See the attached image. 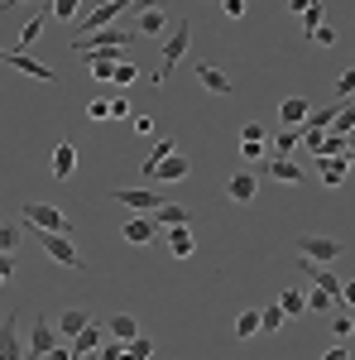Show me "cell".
<instances>
[{
  "label": "cell",
  "mask_w": 355,
  "mask_h": 360,
  "mask_svg": "<svg viewBox=\"0 0 355 360\" xmlns=\"http://www.w3.org/2000/svg\"><path fill=\"white\" fill-rule=\"evenodd\" d=\"M302 298H307V312H331V307H341L331 293H322V288H307Z\"/></svg>",
  "instance_id": "cell-34"
},
{
  "label": "cell",
  "mask_w": 355,
  "mask_h": 360,
  "mask_svg": "<svg viewBox=\"0 0 355 360\" xmlns=\"http://www.w3.org/2000/svg\"><path fill=\"white\" fill-rule=\"evenodd\" d=\"M135 77H139V68H135V63H115V77H110V82H115V86H130Z\"/></svg>",
  "instance_id": "cell-40"
},
{
  "label": "cell",
  "mask_w": 355,
  "mask_h": 360,
  "mask_svg": "<svg viewBox=\"0 0 355 360\" xmlns=\"http://www.w3.org/2000/svg\"><path fill=\"white\" fill-rule=\"evenodd\" d=\"M278 307H283V317H302V312H307L302 288H283V293H278Z\"/></svg>",
  "instance_id": "cell-31"
},
{
  "label": "cell",
  "mask_w": 355,
  "mask_h": 360,
  "mask_svg": "<svg viewBox=\"0 0 355 360\" xmlns=\"http://www.w3.org/2000/svg\"><path fill=\"white\" fill-rule=\"evenodd\" d=\"M34 236H39V250H44L53 264H63V269H91V264L82 259V250L72 245L67 236H49V231H34Z\"/></svg>",
  "instance_id": "cell-4"
},
{
  "label": "cell",
  "mask_w": 355,
  "mask_h": 360,
  "mask_svg": "<svg viewBox=\"0 0 355 360\" xmlns=\"http://www.w3.org/2000/svg\"><path fill=\"white\" fill-rule=\"evenodd\" d=\"M115 207H130V212H139V217H154L159 207L168 202V193H149V188H115Z\"/></svg>",
  "instance_id": "cell-6"
},
{
  "label": "cell",
  "mask_w": 355,
  "mask_h": 360,
  "mask_svg": "<svg viewBox=\"0 0 355 360\" xmlns=\"http://www.w3.org/2000/svg\"><path fill=\"white\" fill-rule=\"evenodd\" d=\"M288 317H283V307L273 303V307H259V332H278Z\"/></svg>",
  "instance_id": "cell-35"
},
{
  "label": "cell",
  "mask_w": 355,
  "mask_h": 360,
  "mask_svg": "<svg viewBox=\"0 0 355 360\" xmlns=\"http://www.w3.org/2000/svg\"><path fill=\"white\" fill-rule=\"evenodd\" d=\"M101 346H106V322H91V327H82V332H77L72 356H91V351H101Z\"/></svg>",
  "instance_id": "cell-17"
},
{
  "label": "cell",
  "mask_w": 355,
  "mask_h": 360,
  "mask_svg": "<svg viewBox=\"0 0 355 360\" xmlns=\"http://www.w3.org/2000/svg\"><path fill=\"white\" fill-rule=\"evenodd\" d=\"M77 10H82L77 0H58V5H53V15H58V20H77Z\"/></svg>",
  "instance_id": "cell-44"
},
{
  "label": "cell",
  "mask_w": 355,
  "mask_h": 360,
  "mask_svg": "<svg viewBox=\"0 0 355 360\" xmlns=\"http://www.w3.org/2000/svg\"><path fill=\"white\" fill-rule=\"evenodd\" d=\"M125 351H130L135 360H149V356H154V341H149V336H135V341H130Z\"/></svg>",
  "instance_id": "cell-41"
},
{
  "label": "cell",
  "mask_w": 355,
  "mask_h": 360,
  "mask_svg": "<svg viewBox=\"0 0 355 360\" xmlns=\"http://www.w3.org/2000/svg\"><path fill=\"white\" fill-rule=\"evenodd\" d=\"M106 336L115 341V346H130V341L139 336V322L130 317V312H115V317L106 322Z\"/></svg>",
  "instance_id": "cell-18"
},
{
  "label": "cell",
  "mask_w": 355,
  "mask_h": 360,
  "mask_svg": "<svg viewBox=\"0 0 355 360\" xmlns=\"http://www.w3.org/2000/svg\"><path fill=\"white\" fill-rule=\"evenodd\" d=\"M168 250H173L178 259H188L192 250H197V240H192V231H188V226H178V231H168Z\"/></svg>",
  "instance_id": "cell-30"
},
{
  "label": "cell",
  "mask_w": 355,
  "mask_h": 360,
  "mask_svg": "<svg viewBox=\"0 0 355 360\" xmlns=\"http://www.w3.org/2000/svg\"><path fill=\"white\" fill-rule=\"evenodd\" d=\"M298 255L307 264H317V269H331V264L346 255V245H341L336 236H298Z\"/></svg>",
  "instance_id": "cell-3"
},
{
  "label": "cell",
  "mask_w": 355,
  "mask_h": 360,
  "mask_svg": "<svg viewBox=\"0 0 355 360\" xmlns=\"http://www.w3.org/2000/svg\"><path fill=\"white\" fill-rule=\"evenodd\" d=\"M173 154H178V139H159V144H154V154H149V159H144V178H149V173H154V168L164 164V159H173Z\"/></svg>",
  "instance_id": "cell-27"
},
{
  "label": "cell",
  "mask_w": 355,
  "mask_h": 360,
  "mask_svg": "<svg viewBox=\"0 0 355 360\" xmlns=\"http://www.w3.org/2000/svg\"><path fill=\"white\" fill-rule=\"evenodd\" d=\"M322 15H327V10H322V5H317V0H312V5H307V10H302V29H307V39H312V34H317V29H322Z\"/></svg>",
  "instance_id": "cell-38"
},
{
  "label": "cell",
  "mask_w": 355,
  "mask_h": 360,
  "mask_svg": "<svg viewBox=\"0 0 355 360\" xmlns=\"http://www.w3.org/2000/svg\"><path fill=\"white\" fill-rule=\"evenodd\" d=\"M20 221L34 226V231H49V236H67V240H72V231H77V226L67 221L58 207H49V202H25V207H20Z\"/></svg>",
  "instance_id": "cell-2"
},
{
  "label": "cell",
  "mask_w": 355,
  "mask_h": 360,
  "mask_svg": "<svg viewBox=\"0 0 355 360\" xmlns=\"http://www.w3.org/2000/svg\"><path fill=\"white\" fill-rule=\"evenodd\" d=\"M44 360H77V356H72V346H53V351H49Z\"/></svg>",
  "instance_id": "cell-50"
},
{
  "label": "cell",
  "mask_w": 355,
  "mask_h": 360,
  "mask_svg": "<svg viewBox=\"0 0 355 360\" xmlns=\"http://www.w3.org/2000/svg\"><path fill=\"white\" fill-rule=\"evenodd\" d=\"M351 130H355V101H346V106H336V120H331L327 135H341V139H346Z\"/></svg>",
  "instance_id": "cell-32"
},
{
  "label": "cell",
  "mask_w": 355,
  "mask_h": 360,
  "mask_svg": "<svg viewBox=\"0 0 355 360\" xmlns=\"http://www.w3.org/2000/svg\"><path fill=\"white\" fill-rule=\"evenodd\" d=\"M125 10H130V0H106V5L86 10L82 20H77V34H72V44H82V39H91V34L110 29V20H115V15H125Z\"/></svg>",
  "instance_id": "cell-5"
},
{
  "label": "cell",
  "mask_w": 355,
  "mask_h": 360,
  "mask_svg": "<svg viewBox=\"0 0 355 360\" xmlns=\"http://www.w3.org/2000/svg\"><path fill=\"white\" fill-rule=\"evenodd\" d=\"M125 115H135V111H130V101L115 96V101H110V120H125Z\"/></svg>",
  "instance_id": "cell-46"
},
{
  "label": "cell",
  "mask_w": 355,
  "mask_h": 360,
  "mask_svg": "<svg viewBox=\"0 0 355 360\" xmlns=\"http://www.w3.org/2000/svg\"><path fill=\"white\" fill-rule=\"evenodd\" d=\"M351 168H355V149H351Z\"/></svg>",
  "instance_id": "cell-56"
},
{
  "label": "cell",
  "mask_w": 355,
  "mask_h": 360,
  "mask_svg": "<svg viewBox=\"0 0 355 360\" xmlns=\"http://www.w3.org/2000/svg\"><path fill=\"white\" fill-rule=\"evenodd\" d=\"M130 15H135V10H130ZM135 20H139V34H154V39H159V34L168 29V15L159 10V5H149V10H139Z\"/></svg>",
  "instance_id": "cell-24"
},
{
  "label": "cell",
  "mask_w": 355,
  "mask_h": 360,
  "mask_svg": "<svg viewBox=\"0 0 355 360\" xmlns=\"http://www.w3.org/2000/svg\"><path fill=\"white\" fill-rule=\"evenodd\" d=\"M346 351H351V346H327V356H322V360H346Z\"/></svg>",
  "instance_id": "cell-53"
},
{
  "label": "cell",
  "mask_w": 355,
  "mask_h": 360,
  "mask_svg": "<svg viewBox=\"0 0 355 360\" xmlns=\"http://www.w3.org/2000/svg\"><path fill=\"white\" fill-rule=\"evenodd\" d=\"M39 39H44V10H39V15H34V20L20 29V39H15V53H25L29 44H39Z\"/></svg>",
  "instance_id": "cell-29"
},
{
  "label": "cell",
  "mask_w": 355,
  "mask_h": 360,
  "mask_svg": "<svg viewBox=\"0 0 355 360\" xmlns=\"http://www.w3.org/2000/svg\"><path fill=\"white\" fill-rule=\"evenodd\" d=\"M331 336H336V341H351V312H336V317H331Z\"/></svg>",
  "instance_id": "cell-39"
},
{
  "label": "cell",
  "mask_w": 355,
  "mask_h": 360,
  "mask_svg": "<svg viewBox=\"0 0 355 360\" xmlns=\"http://www.w3.org/2000/svg\"><path fill=\"white\" fill-rule=\"evenodd\" d=\"M0 360H25V341H20V312L0 317Z\"/></svg>",
  "instance_id": "cell-8"
},
{
  "label": "cell",
  "mask_w": 355,
  "mask_h": 360,
  "mask_svg": "<svg viewBox=\"0 0 355 360\" xmlns=\"http://www.w3.org/2000/svg\"><path fill=\"white\" fill-rule=\"evenodd\" d=\"M188 173H192L188 154H173V159H164V164L154 168V173H149V178H154V183H183V178H188Z\"/></svg>",
  "instance_id": "cell-19"
},
{
  "label": "cell",
  "mask_w": 355,
  "mask_h": 360,
  "mask_svg": "<svg viewBox=\"0 0 355 360\" xmlns=\"http://www.w3.org/2000/svg\"><path fill=\"white\" fill-rule=\"evenodd\" d=\"M240 154H245V159H269V149H264V144H250V139L240 144Z\"/></svg>",
  "instance_id": "cell-48"
},
{
  "label": "cell",
  "mask_w": 355,
  "mask_h": 360,
  "mask_svg": "<svg viewBox=\"0 0 355 360\" xmlns=\"http://www.w3.org/2000/svg\"><path fill=\"white\" fill-rule=\"evenodd\" d=\"M188 44H192V15H178L173 20V34L164 39V58H159V77H154V91L173 77V68L188 58Z\"/></svg>",
  "instance_id": "cell-1"
},
{
  "label": "cell",
  "mask_w": 355,
  "mask_h": 360,
  "mask_svg": "<svg viewBox=\"0 0 355 360\" xmlns=\"http://www.w3.org/2000/svg\"><path fill=\"white\" fill-rule=\"evenodd\" d=\"M25 231H29L25 221H5L0 226V255H15V245L25 240Z\"/></svg>",
  "instance_id": "cell-28"
},
{
  "label": "cell",
  "mask_w": 355,
  "mask_h": 360,
  "mask_svg": "<svg viewBox=\"0 0 355 360\" xmlns=\"http://www.w3.org/2000/svg\"><path fill=\"white\" fill-rule=\"evenodd\" d=\"M298 149H302L298 130H278V135H273V159H293Z\"/></svg>",
  "instance_id": "cell-26"
},
{
  "label": "cell",
  "mask_w": 355,
  "mask_h": 360,
  "mask_svg": "<svg viewBox=\"0 0 355 360\" xmlns=\"http://www.w3.org/2000/svg\"><path fill=\"white\" fill-rule=\"evenodd\" d=\"M221 10H226V20H240L245 15V0H221Z\"/></svg>",
  "instance_id": "cell-47"
},
{
  "label": "cell",
  "mask_w": 355,
  "mask_h": 360,
  "mask_svg": "<svg viewBox=\"0 0 355 360\" xmlns=\"http://www.w3.org/2000/svg\"><path fill=\"white\" fill-rule=\"evenodd\" d=\"M15 274V255H0V278H10Z\"/></svg>",
  "instance_id": "cell-52"
},
{
  "label": "cell",
  "mask_w": 355,
  "mask_h": 360,
  "mask_svg": "<svg viewBox=\"0 0 355 360\" xmlns=\"http://www.w3.org/2000/svg\"><path fill=\"white\" fill-rule=\"evenodd\" d=\"M125 44H135V34H125V29H101V34H91L82 44H72V53L86 58V53H115V49H125Z\"/></svg>",
  "instance_id": "cell-7"
},
{
  "label": "cell",
  "mask_w": 355,
  "mask_h": 360,
  "mask_svg": "<svg viewBox=\"0 0 355 360\" xmlns=\"http://www.w3.org/2000/svg\"><path fill=\"white\" fill-rule=\"evenodd\" d=\"M86 120H110V101H86Z\"/></svg>",
  "instance_id": "cell-43"
},
{
  "label": "cell",
  "mask_w": 355,
  "mask_h": 360,
  "mask_svg": "<svg viewBox=\"0 0 355 360\" xmlns=\"http://www.w3.org/2000/svg\"><path fill=\"white\" fill-rule=\"evenodd\" d=\"M269 178L273 183H288V188H302V183H307V173H302L293 159H269Z\"/></svg>",
  "instance_id": "cell-22"
},
{
  "label": "cell",
  "mask_w": 355,
  "mask_h": 360,
  "mask_svg": "<svg viewBox=\"0 0 355 360\" xmlns=\"http://www.w3.org/2000/svg\"><path fill=\"white\" fill-rule=\"evenodd\" d=\"M331 120H336V106H322V111H312V115H307V130H322V135H327V130H331Z\"/></svg>",
  "instance_id": "cell-36"
},
{
  "label": "cell",
  "mask_w": 355,
  "mask_h": 360,
  "mask_svg": "<svg viewBox=\"0 0 355 360\" xmlns=\"http://www.w3.org/2000/svg\"><path fill=\"white\" fill-rule=\"evenodd\" d=\"M91 322H96V317H91V307H67V312L53 322V332H63L67 341H77V332H82V327H91Z\"/></svg>",
  "instance_id": "cell-12"
},
{
  "label": "cell",
  "mask_w": 355,
  "mask_h": 360,
  "mask_svg": "<svg viewBox=\"0 0 355 360\" xmlns=\"http://www.w3.org/2000/svg\"><path fill=\"white\" fill-rule=\"evenodd\" d=\"M192 72L202 77V86H207L212 96H231V77H226L221 68H212V63H192Z\"/></svg>",
  "instance_id": "cell-16"
},
{
  "label": "cell",
  "mask_w": 355,
  "mask_h": 360,
  "mask_svg": "<svg viewBox=\"0 0 355 360\" xmlns=\"http://www.w3.org/2000/svg\"><path fill=\"white\" fill-rule=\"evenodd\" d=\"M0 283H5V278H0Z\"/></svg>",
  "instance_id": "cell-57"
},
{
  "label": "cell",
  "mask_w": 355,
  "mask_h": 360,
  "mask_svg": "<svg viewBox=\"0 0 355 360\" xmlns=\"http://www.w3.org/2000/svg\"><path fill=\"white\" fill-rule=\"evenodd\" d=\"M77 360H101V356H96V351H91V356H77Z\"/></svg>",
  "instance_id": "cell-54"
},
{
  "label": "cell",
  "mask_w": 355,
  "mask_h": 360,
  "mask_svg": "<svg viewBox=\"0 0 355 360\" xmlns=\"http://www.w3.org/2000/svg\"><path fill=\"white\" fill-rule=\"evenodd\" d=\"M346 173H351V159H317V178L327 188H346Z\"/></svg>",
  "instance_id": "cell-21"
},
{
  "label": "cell",
  "mask_w": 355,
  "mask_h": 360,
  "mask_svg": "<svg viewBox=\"0 0 355 360\" xmlns=\"http://www.w3.org/2000/svg\"><path fill=\"white\" fill-rule=\"evenodd\" d=\"M264 135H269V130H264L259 120H250L245 130H240V139H250V144H264Z\"/></svg>",
  "instance_id": "cell-42"
},
{
  "label": "cell",
  "mask_w": 355,
  "mask_h": 360,
  "mask_svg": "<svg viewBox=\"0 0 355 360\" xmlns=\"http://www.w3.org/2000/svg\"><path fill=\"white\" fill-rule=\"evenodd\" d=\"M351 341H355V317H351Z\"/></svg>",
  "instance_id": "cell-55"
},
{
  "label": "cell",
  "mask_w": 355,
  "mask_h": 360,
  "mask_svg": "<svg viewBox=\"0 0 355 360\" xmlns=\"http://www.w3.org/2000/svg\"><path fill=\"white\" fill-rule=\"evenodd\" d=\"M120 236H125L130 245H149V240L159 236V226H154V217H135V221L120 226Z\"/></svg>",
  "instance_id": "cell-20"
},
{
  "label": "cell",
  "mask_w": 355,
  "mask_h": 360,
  "mask_svg": "<svg viewBox=\"0 0 355 360\" xmlns=\"http://www.w3.org/2000/svg\"><path fill=\"white\" fill-rule=\"evenodd\" d=\"M317 159H351V144H346L341 135H327L322 149H317Z\"/></svg>",
  "instance_id": "cell-33"
},
{
  "label": "cell",
  "mask_w": 355,
  "mask_h": 360,
  "mask_svg": "<svg viewBox=\"0 0 355 360\" xmlns=\"http://www.w3.org/2000/svg\"><path fill=\"white\" fill-rule=\"evenodd\" d=\"M254 193H259V178H254V173H231L226 197H231L235 207H250V202H254Z\"/></svg>",
  "instance_id": "cell-11"
},
{
  "label": "cell",
  "mask_w": 355,
  "mask_h": 360,
  "mask_svg": "<svg viewBox=\"0 0 355 360\" xmlns=\"http://www.w3.org/2000/svg\"><path fill=\"white\" fill-rule=\"evenodd\" d=\"M135 135H154V120L149 115H135Z\"/></svg>",
  "instance_id": "cell-51"
},
{
  "label": "cell",
  "mask_w": 355,
  "mask_h": 360,
  "mask_svg": "<svg viewBox=\"0 0 355 360\" xmlns=\"http://www.w3.org/2000/svg\"><path fill=\"white\" fill-rule=\"evenodd\" d=\"M336 96H341V101H351V96H355V63H346V72L336 77Z\"/></svg>",
  "instance_id": "cell-37"
},
{
  "label": "cell",
  "mask_w": 355,
  "mask_h": 360,
  "mask_svg": "<svg viewBox=\"0 0 355 360\" xmlns=\"http://www.w3.org/2000/svg\"><path fill=\"white\" fill-rule=\"evenodd\" d=\"M154 226H159V231H178V226H192V212L183 207V202H164V207L154 212Z\"/></svg>",
  "instance_id": "cell-15"
},
{
  "label": "cell",
  "mask_w": 355,
  "mask_h": 360,
  "mask_svg": "<svg viewBox=\"0 0 355 360\" xmlns=\"http://www.w3.org/2000/svg\"><path fill=\"white\" fill-rule=\"evenodd\" d=\"M58 346V332H53V322L49 317H39L34 322V332H29V351H25V360H44L49 351Z\"/></svg>",
  "instance_id": "cell-10"
},
{
  "label": "cell",
  "mask_w": 355,
  "mask_h": 360,
  "mask_svg": "<svg viewBox=\"0 0 355 360\" xmlns=\"http://www.w3.org/2000/svg\"><path fill=\"white\" fill-rule=\"evenodd\" d=\"M307 115H312V106H307L302 96H283V101H278V120H283V130L307 125Z\"/></svg>",
  "instance_id": "cell-14"
},
{
  "label": "cell",
  "mask_w": 355,
  "mask_h": 360,
  "mask_svg": "<svg viewBox=\"0 0 355 360\" xmlns=\"http://www.w3.org/2000/svg\"><path fill=\"white\" fill-rule=\"evenodd\" d=\"M0 63H5V68H20L29 77H39V82H58V72L49 63H39V58H29V53H15V49H0Z\"/></svg>",
  "instance_id": "cell-9"
},
{
  "label": "cell",
  "mask_w": 355,
  "mask_h": 360,
  "mask_svg": "<svg viewBox=\"0 0 355 360\" xmlns=\"http://www.w3.org/2000/svg\"><path fill=\"white\" fill-rule=\"evenodd\" d=\"M72 168H77V144H72V139H58V144H53V178H58V183H67Z\"/></svg>",
  "instance_id": "cell-13"
},
{
  "label": "cell",
  "mask_w": 355,
  "mask_h": 360,
  "mask_svg": "<svg viewBox=\"0 0 355 360\" xmlns=\"http://www.w3.org/2000/svg\"><path fill=\"white\" fill-rule=\"evenodd\" d=\"M312 44H317V49H331V44H336V29H317V34H312Z\"/></svg>",
  "instance_id": "cell-45"
},
{
  "label": "cell",
  "mask_w": 355,
  "mask_h": 360,
  "mask_svg": "<svg viewBox=\"0 0 355 360\" xmlns=\"http://www.w3.org/2000/svg\"><path fill=\"white\" fill-rule=\"evenodd\" d=\"M254 336H259V307L235 312V341H254Z\"/></svg>",
  "instance_id": "cell-25"
},
{
  "label": "cell",
  "mask_w": 355,
  "mask_h": 360,
  "mask_svg": "<svg viewBox=\"0 0 355 360\" xmlns=\"http://www.w3.org/2000/svg\"><path fill=\"white\" fill-rule=\"evenodd\" d=\"M341 307H355V278H351V283H341Z\"/></svg>",
  "instance_id": "cell-49"
},
{
  "label": "cell",
  "mask_w": 355,
  "mask_h": 360,
  "mask_svg": "<svg viewBox=\"0 0 355 360\" xmlns=\"http://www.w3.org/2000/svg\"><path fill=\"white\" fill-rule=\"evenodd\" d=\"M86 63H91V77H96V82H110V77H115V63H125V58L115 49V53H86Z\"/></svg>",
  "instance_id": "cell-23"
}]
</instances>
